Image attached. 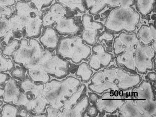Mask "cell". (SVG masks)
Wrapping results in <instances>:
<instances>
[{"label":"cell","instance_id":"cell-10","mask_svg":"<svg viewBox=\"0 0 156 117\" xmlns=\"http://www.w3.org/2000/svg\"><path fill=\"white\" fill-rule=\"evenodd\" d=\"M83 30L81 38L90 46L97 44V38L99 33L104 29V26L99 22L95 21L91 15H83L82 18Z\"/></svg>","mask_w":156,"mask_h":117},{"label":"cell","instance_id":"cell-11","mask_svg":"<svg viewBox=\"0 0 156 117\" xmlns=\"http://www.w3.org/2000/svg\"><path fill=\"white\" fill-rule=\"evenodd\" d=\"M92 52L88 64L90 69L95 71L108 66L113 58L112 54L106 51L104 46L100 44L93 46Z\"/></svg>","mask_w":156,"mask_h":117},{"label":"cell","instance_id":"cell-46","mask_svg":"<svg viewBox=\"0 0 156 117\" xmlns=\"http://www.w3.org/2000/svg\"><path fill=\"white\" fill-rule=\"evenodd\" d=\"M5 93V90L4 88H0V98L2 97Z\"/></svg>","mask_w":156,"mask_h":117},{"label":"cell","instance_id":"cell-3","mask_svg":"<svg viewBox=\"0 0 156 117\" xmlns=\"http://www.w3.org/2000/svg\"><path fill=\"white\" fill-rule=\"evenodd\" d=\"M133 88L119 108L122 116L155 117L156 102L151 84L143 81Z\"/></svg>","mask_w":156,"mask_h":117},{"label":"cell","instance_id":"cell-36","mask_svg":"<svg viewBox=\"0 0 156 117\" xmlns=\"http://www.w3.org/2000/svg\"><path fill=\"white\" fill-rule=\"evenodd\" d=\"M47 117H61L62 112L61 109L50 105L46 108Z\"/></svg>","mask_w":156,"mask_h":117},{"label":"cell","instance_id":"cell-48","mask_svg":"<svg viewBox=\"0 0 156 117\" xmlns=\"http://www.w3.org/2000/svg\"><path fill=\"white\" fill-rule=\"evenodd\" d=\"M20 1H25V0H20Z\"/></svg>","mask_w":156,"mask_h":117},{"label":"cell","instance_id":"cell-19","mask_svg":"<svg viewBox=\"0 0 156 117\" xmlns=\"http://www.w3.org/2000/svg\"><path fill=\"white\" fill-rule=\"evenodd\" d=\"M42 26V20L40 17L28 19L25 27L26 36L30 38L39 37Z\"/></svg>","mask_w":156,"mask_h":117},{"label":"cell","instance_id":"cell-38","mask_svg":"<svg viewBox=\"0 0 156 117\" xmlns=\"http://www.w3.org/2000/svg\"><path fill=\"white\" fill-rule=\"evenodd\" d=\"M53 0H31L35 5L37 9L41 11L44 7L48 6L52 3Z\"/></svg>","mask_w":156,"mask_h":117},{"label":"cell","instance_id":"cell-25","mask_svg":"<svg viewBox=\"0 0 156 117\" xmlns=\"http://www.w3.org/2000/svg\"><path fill=\"white\" fill-rule=\"evenodd\" d=\"M93 74L92 70L86 62L80 64L78 66L76 72V76L80 77L82 81L85 83L90 81Z\"/></svg>","mask_w":156,"mask_h":117},{"label":"cell","instance_id":"cell-30","mask_svg":"<svg viewBox=\"0 0 156 117\" xmlns=\"http://www.w3.org/2000/svg\"><path fill=\"white\" fill-rule=\"evenodd\" d=\"M51 12L56 19L65 17L67 14V10L61 4L56 3L51 5Z\"/></svg>","mask_w":156,"mask_h":117},{"label":"cell","instance_id":"cell-41","mask_svg":"<svg viewBox=\"0 0 156 117\" xmlns=\"http://www.w3.org/2000/svg\"><path fill=\"white\" fill-rule=\"evenodd\" d=\"M9 78V76L4 72H0V85L6 83Z\"/></svg>","mask_w":156,"mask_h":117},{"label":"cell","instance_id":"cell-22","mask_svg":"<svg viewBox=\"0 0 156 117\" xmlns=\"http://www.w3.org/2000/svg\"><path fill=\"white\" fill-rule=\"evenodd\" d=\"M108 0H84L86 8L92 15L98 14L107 5Z\"/></svg>","mask_w":156,"mask_h":117},{"label":"cell","instance_id":"cell-40","mask_svg":"<svg viewBox=\"0 0 156 117\" xmlns=\"http://www.w3.org/2000/svg\"><path fill=\"white\" fill-rule=\"evenodd\" d=\"M87 115L90 116H94L97 115L98 112V110L96 108V106L93 105L88 108L87 110Z\"/></svg>","mask_w":156,"mask_h":117},{"label":"cell","instance_id":"cell-34","mask_svg":"<svg viewBox=\"0 0 156 117\" xmlns=\"http://www.w3.org/2000/svg\"><path fill=\"white\" fill-rule=\"evenodd\" d=\"M10 30L9 19H0V38L4 37Z\"/></svg>","mask_w":156,"mask_h":117},{"label":"cell","instance_id":"cell-27","mask_svg":"<svg viewBox=\"0 0 156 117\" xmlns=\"http://www.w3.org/2000/svg\"><path fill=\"white\" fill-rule=\"evenodd\" d=\"M16 9L17 15L29 19L30 12L33 9L27 3L19 1L16 4Z\"/></svg>","mask_w":156,"mask_h":117},{"label":"cell","instance_id":"cell-24","mask_svg":"<svg viewBox=\"0 0 156 117\" xmlns=\"http://www.w3.org/2000/svg\"><path fill=\"white\" fill-rule=\"evenodd\" d=\"M155 3V0H136V5L139 13L146 16L152 11Z\"/></svg>","mask_w":156,"mask_h":117},{"label":"cell","instance_id":"cell-23","mask_svg":"<svg viewBox=\"0 0 156 117\" xmlns=\"http://www.w3.org/2000/svg\"><path fill=\"white\" fill-rule=\"evenodd\" d=\"M61 5L73 11L83 12H85L86 7L83 0H58Z\"/></svg>","mask_w":156,"mask_h":117},{"label":"cell","instance_id":"cell-37","mask_svg":"<svg viewBox=\"0 0 156 117\" xmlns=\"http://www.w3.org/2000/svg\"><path fill=\"white\" fill-rule=\"evenodd\" d=\"M114 36L112 33L109 32H104L97 38V43H101L103 41L110 42L113 41Z\"/></svg>","mask_w":156,"mask_h":117},{"label":"cell","instance_id":"cell-6","mask_svg":"<svg viewBox=\"0 0 156 117\" xmlns=\"http://www.w3.org/2000/svg\"><path fill=\"white\" fill-rule=\"evenodd\" d=\"M46 53L41 44L34 38H30L29 41L23 39L12 56L14 62L27 70L40 65L44 60Z\"/></svg>","mask_w":156,"mask_h":117},{"label":"cell","instance_id":"cell-42","mask_svg":"<svg viewBox=\"0 0 156 117\" xmlns=\"http://www.w3.org/2000/svg\"><path fill=\"white\" fill-rule=\"evenodd\" d=\"M13 37V31L10 30L6 34L4 37V41L5 44H7L9 43V41Z\"/></svg>","mask_w":156,"mask_h":117},{"label":"cell","instance_id":"cell-9","mask_svg":"<svg viewBox=\"0 0 156 117\" xmlns=\"http://www.w3.org/2000/svg\"><path fill=\"white\" fill-rule=\"evenodd\" d=\"M39 65L49 75L58 79L62 78L67 76L70 66L69 62L58 54L52 55L51 57Z\"/></svg>","mask_w":156,"mask_h":117},{"label":"cell","instance_id":"cell-17","mask_svg":"<svg viewBox=\"0 0 156 117\" xmlns=\"http://www.w3.org/2000/svg\"><path fill=\"white\" fill-rule=\"evenodd\" d=\"M48 105V103L46 99L44 96L41 95L29 100L23 107L29 112H33V115H34L44 113Z\"/></svg>","mask_w":156,"mask_h":117},{"label":"cell","instance_id":"cell-1","mask_svg":"<svg viewBox=\"0 0 156 117\" xmlns=\"http://www.w3.org/2000/svg\"><path fill=\"white\" fill-rule=\"evenodd\" d=\"M113 40L112 48L118 65L143 74L154 69L156 51L142 44L136 33L122 32Z\"/></svg>","mask_w":156,"mask_h":117},{"label":"cell","instance_id":"cell-26","mask_svg":"<svg viewBox=\"0 0 156 117\" xmlns=\"http://www.w3.org/2000/svg\"><path fill=\"white\" fill-rule=\"evenodd\" d=\"M28 19L16 15L9 19L10 26L12 31H21L25 27Z\"/></svg>","mask_w":156,"mask_h":117},{"label":"cell","instance_id":"cell-28","mask_svg":"<svg viewBox=\"0 0 156 117\" xmlns=\"http://www.w3.org/2000/svg\"><path fill=\"white\" fill-rule=\"evenodd\" d=\"M14 68V64L12 60L5 58L0 51V72L10 71Z\"/></svg>","mask_w":156,"mask_h":117},{"label":"cell","instance_id":"cell-20","mask_svg":"<svg viewBox=\"0 0 156 117\" xmlns=\"http://www.w3.org/2000/svg\"><path fill=\"white\" fill-rule=\"evenodd\" d=\"M27 71L29 77L34 83L45 84L50 81L49 75L40 65H35Z\"/></svg>","mask_w":156,"mask_h":117},{"label":"cell","instance_id":"cell-31","mask_svg":"<svg viewBox=\"0 0 156 117\" xmlns=\"http://www.w3.org/2000/svg\"><path fill=\"white\" fill-rule=\"evenodd\" d=\"M19 42L16 40L8 43L3 50V54L7 56H12L19 47Z\"/></svg>","mask_w":156,"mask_h":117},{"label":"cell","instance_id":"cell-8","mask_svg":"<svg viewBox=\"0 0 156 117\" xmlns=\"http://www.w3.org/2000/svg\"><path fill=\"white\" fill-rule=\"evenodd\" d=\"M123 91H105L99 97L94 104L99 112L112 113L119 109L125 102Z\"/></svg>","mask_w":156,"mask_h":117},{"label":"cell","instance_id":"cell-32","mask_svg":"<svg viewBox=\"0 0 156 117\" xmlns=\"http://www.w3.org/2000/svg\"><path fill=\"white\" fill-rule=\"evenodd\" d=\"M26 69L24 67H17L12 71L11 75L14 78L22 81L26 79Z\"/></svg>","mask_w":156,"mask_h":117},{"label":"cell","instance_id":"cell-35","mask_svg":"<svg viewBox=\"0 0 156 117\" xmlns=\"http://www.w3.org/2000/svg\"><path fill=\"white\" fill-rule=\"evenodd\" d=\"M56 19L55 17L50 11L44 15L42 19L43 26L45 27L51 26L55 22Z\"/></svg>","mask_w":156,"mask_h":117},{"label":"cell","instance_id":"cell-12","mask_svg":"<svg viewBox=\"0 0 156 117\" xmlns=\"http://www.w3.org/2000/svg\"><path fill=\"white\" fill-rule=\"evenodd\" d=\"M55 30L57 33L63 35L74 36L80 31V27L72 18L65 17L56 19Z\"/></svg>","mask_w":156,"mask_h":117},{"label":"cell","instance_id":"cell-15","mask_svg":"<svg viewBox=\"0 0 156 117\" xmlns=\"http://www.w3.org/2000/svg\"><path fill=\"white\" fill-rule=\"evenodd\" d=\"M21 90L27 95L29 100L42 95L44 84L35 83L31 80L26 79L20 83Z\"/></svg>","mask_w":156,"mask_h":117},{"label":"cell","instance_id":"cell-16","mask_svg":"<svg viewBox=\"0 0 156 117\" xmlns=\"http://www.w3.org/2000/svg\"><path fill=\"white\" fill-rule=\"evenodd\" d=\"M42 45L50 51H54L58 48L59 40L58 33L55 29L47 28L40 37Z\"/></svg>","mask_w":156,"mask_h":117},{"label":"cell","instance_id":"cell-18","mask_svg":"<svg viewBox=\"0 0 156 117\" xmlns=\"http://www.w3.org/2000/svg\"><path fill=\"white\" fill-rule=\"evenodd\" d=\"M140 42L144 45H149L156 41V30L153 25H143L139 29L136 34Z\"/></svg>","mask_w":156,"mask_h":117},{"label":"cell","instance_id":"cell-45","mask_svg":"<svg viewBox=\"0 0 156 117\" xmlns=\"http://www.w3.org/2000/svg\"><path fill=\"white\" fill-rule=\"evenodd\" d=\"M148 77L149 78L151 79V80H155L156 77L155 72H151V73L149 74Z\"/></svg>","mask_w":156,"mask_h":117},{"label":"cell","instance_id":"cell-21","mask_svg":"<svg viewBox=\"0 0 156 117\" xmlns=\"http://www.w3.org/2000/svg\"><path fill=\"white\" fill-rule=\"evenodd\" d=\"M86 89L87 88L85 85L81 84L77 90L64 102L63 108L66 109H70L73 108L85 95Z\"/></svg>","mask_w":156,"mask_h":117},{"label":"cell","instance_id":"cell-39","mask_svg":"<svg viewBox=\"0 0 156 117\" xmlns=\"http://www.w3.org/2000/svg\"><path fill=\"white\" fill-rule=\"evenodd\" d=\"M12 11L7 6L0 5V16H9L12 14Z\"/></svg>","mask_w":156,"mask_h":117},{"label":"cell","instance_id":"cell-14","mask_svg":"<svg viewBox=\"0 0 156 117\" xmlns=\"http://www.w3.org/2000/svg\"><path fill=\"white\" fill-rule=\"evenodd\" d=\"M90 101L88 96L84 95L70 109L63 108L62 117H81L84 116L90 105Z\"/></svg>","mask_w":156,"mask_h":117},{"label":"cell","instance_id":"cell-13","mask_svg":"<svg viewBox=\"0 0 156 117\" xmlns=\"http://www.w3.org/2000/svg\"><path fill=\"white\" fill-rule=\"evenodd\" d=\"M5 93L3 100L6 104H12L17 105L18 100L22 91L18 86L16 81L9 78L5 83L4 88Z\"/></svg>","mask_w":156,"mask_h":117},{"label":"cell","instance_id":"cell-7","mask_svg":"<svg viewBox=\"0 0 156 117\" xmlns=\"http://www.w3.org/2000/svg\"><path fill=\"white\" fill-rule=\"evenodd\" d=\"M57 53L64 59L70 60L74 63H80L90 57L92 49L81 37L70 36L59 41Z\"/></svg>","mask_w":156,"mask_h":117},{"label":"cell","instance_id":"cell-5","mask_svg":"<svg viewBox=\"0 0 156 117\" xmlns=\"http://www.w3.org/2000/svg\"><path fill=\"white\" fill-rule=\"evenodd\" d=\"M140 19V14L131 6H118L110 12L104 26L111 33H132L136 30Z\"/></svg>","mask_w":156,"mask_h":117},{"label":"cell","instance_id":"cell-44","mask_svg":"<svg viewBox=\"0 0 156 117\" xmlns=\"http://www.w3.org/2000/svg\"><path fill=\"white\" fill-rule=\"evenodd\" d=\"M88 97L90 102L94 103L98 98L99 96L97 93L93 92L89 93Z\"/></svg>","mask_w":156,"mask_h":117},{"label":"cell","instance_id":"cell-2","mask_svg":"<svg viewBox=\"0 0 156 117\" xmlns=\"http://www.w3.org/2000/svg\"><path fill=\"white\" fill-rule=\"evenodd\" d=\"M93 75L88 88L93 92L101 95L108 90L123 91L141 83V77L132 74L119 67L106 68Z\"/></svg>","mask_w":156,"mask_h":117},{"label":"cell","instance_id":"cell-43","mask_svg":"<svg viewBox=\"0 0 156 117\" xmlns=\"http://www.w3.org/2000/svg\"><path fill=\"white\" fill-rule=\"evenodd\" d=\"M15 3V0H0V5L4 6H11Z\"/></svg>","mask_w":156,"mask_h":117},{"label":"cell","instance_id":"cell-33","mask_svg":"<svg viewBox=\"0 0 156 117\" xmlns=\"http://www.w3.org/2000/svg\"><path fill=\"white\" fill-rule=\"evenodd\" d=\"M133 0H108L107 5L111 7L131 6Z\"/></svg>","mask_w":156,"mask_h":117},{"label":"cell","instance_id":"cell-47","mask_svg":"<svg viewBox=\"0 0 156 117\" xmlns=\"http://www.w3.org/2000/svg\"><path fill=\"white\" fill-rule=\"evenodd\" d=\"M2 43H1V41H0V49H1L2 48Z\"/></svg>","mask_w":156,"mask_h":117},{"label":"cell","instance_id":"cell-4","mask_svg":"<svg viewBox=\"0 0 156 117\" xmlns=\"http://www.w3.org/2000/svg\"><path fill=\"white\" fill-rule=\"evenodd\" d=\"M80 84L79 79L72 76L61 81L54 79L44 84L42 95L49 105L61 109L63 108L64 102L77 90Z\"/></svg>","mask_w":156,"mask_h":117},{"label":"cell","instance_id":"cell-29","mask_svg":"<svg viewBox=\"0 0 156 117\" xmlns=\"http://www.w3.org/2000/svg\"><path fill=\"white\" fill-rule=\"evenodd\" d=\"M19 110L16 107L7 104L2 107L1 115L3 117H15L17 116Z\"/></svg>","mask_w":156,"mask_h":117}]
</instances>
